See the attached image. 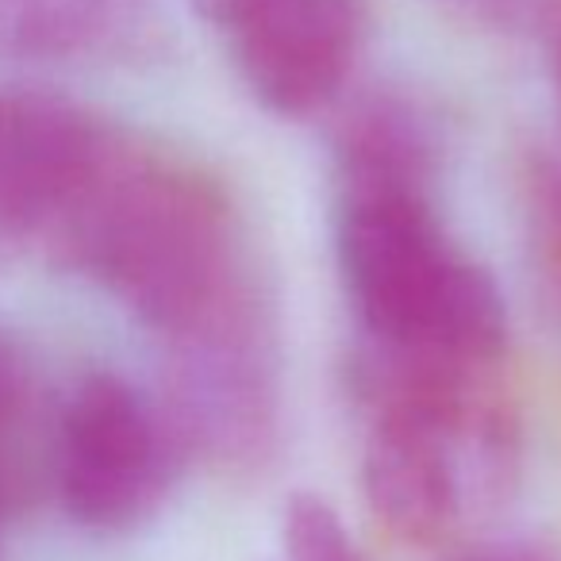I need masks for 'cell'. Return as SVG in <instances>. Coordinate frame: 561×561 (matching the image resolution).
Instances as JSON below:
<instances>
[{"label": "cell", "instance_id": "cell-12", "mask_svg": "<svg viewBox=\"0 0 561 561\" xmlns=\"http://www.w3.org/2000/svg\"><path fill=\"white\" fill-rule=\"evenodd\" d=\"M550 50H553V78H558V89H561V35L550 43Z\"/></svg>", "mask_w": 561, "mask_h": 561}, {"label": "cell", "instance_id": "cell-9", "mask_svg": "<svg viewBox=\"0 0 561 561\" xmlns=\"http://www.w3.org/2000/svg\"><path fill=\"white\" fill-rule=\"evenodd\" d=\"M20 397H24V374H20V362L12 354V346L0 339V431L16 420Z\"/></svg>", "mask_w": 561, "mask_h": 561}, {"label": "cell", "instance_id": "cell-7", "mask_svg": "<svg viewBox=\"0 0 561 561\" xmlns=\"http://www.w3.org/2000/svg\"><path fill=\"white\" fill-rule=\"evenodd\" d=\"M277 561H366L328 500L297 492L280 515Z\"/></svg>", "mask_w": 561, "mask_h": 561}, {"label": "cell", "instance_id": "cell-1", "mask_svg": "<svg viewBox=\"0 0 561 561\" xmlns=\"http://www.w3.org/2000/svg\"><path fill=\"white\" fill-rule=\"evenodd\" d=\"M55 247L173 343L254 312L219 188L124 139Z\"/></svg>", "mask_w": 561, "mask_h": 561}, {"label": "cell", "instance_id": "cell-5", "mask_svg": "<svg viewBox=\"0 0 561 561\" xmlns=\"http://www.w3.org/2000/svg\"><path fill=\"white\" fill-rule=\"evenodd\" d=\"M250 93L277 116H312L343 89L358 55L354 0H257L231 24Z\"/></svg>", "mask_w": 561, "mask_h": 561}, {"label": "cell", "instance_id": "cell-6", "mask_svg": "<svg viewBox=\"0 0 561 561\" xmlns=\"http://www.w3.org/2000/svg\"><path fill=\"white\" fill-rule=\"evenodd\" d=\"M339 173L343 196H427V181L435 173V139L412 104L377 96L362 104L339 131Z\"/></svg>", "mask_w": 561, "mask_h": 561}, {"label": "cell", "instance_id": "cell-2", "mask_svg": "<svg viewBox=\"0 0 561 561\" xmlns=\"http://www.w3.org/2000/svg\"><path fill=\"white\" fill-rule=\"evenodd\" d=\"M339 262L374 343L461 369H492L504 354L496 280L446 242L427 196H343Z\"/></svg>", "mask_w": 561, "mask_h": 561}, {"label": "cell", "instance_id": "cell-3", "mask_svg": "<svg viewBox=\"0 0 561 561\" xmlns=\"http://www.w3.org/2000/svg\"><path fill=\"white\" fill-rule=\"evenodd\" d=\"M170 473V435L135 385L89 374L66 400L55 438V481L70 519L124 530L158 504Z\"/></svg>", "mask_w": 561, "mask_h": 561}, {"label": "cell", "instance_id": "cell-10", "mask_svg": "<svg viewBox=\"0 0 561 561\" xmlns=\"http://www.w3.org/2000/svg\"><path fill=\"white\" fill-rule=\"evenodd\" d=\"M257 0H201V9L208 20H216L219 27H231L239 24L242 16H247L250 9H254Z\"/></svg>", "mask_w": 561, "mask_h": 561}, {"label": "cell", "instance_id": "cell-4", "mask_svg": "<svg viewBox=\"0 0 561 561\" xmlns=\"http://www.w3.org/2000/svg\"><path fill=\"white\" fill-rule=\"evenodd\" d=\"M116 142L66 96L0 89V242H55Z\"/></svg>", "mask_w": 561, "mask_h": 561}, {"label": "cell", "instance_id": "cell-8", "mask_svg": "<svg viewBox=\"0 0 561 561\" xmlns=\"http://www.w3.org/2000/svg\"><path fill=\"white\" fill-rule=\"evenodd\" d=\"M450 9L507 35H538L553 43L561 35V0H446Z\"/></svg>", "mask_w": 561, "mask_h": 561}, {"label": "cell", "instance_id": "cell-11", "mask_svg": "<svg viewBox=\"0 0 561 561\" xmlns=\"http://www.w3.org/2000/svg\"><path fill=\"white\" fill-rule=\"evenodd\" d=\"M454 561H546L535 550H523V546H481V550H469Z\"/></svg>", "mask_w": 561, "mask_h": 561}]
</instances>
